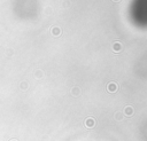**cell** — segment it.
Wrapping results in <instances>:
<instances>
[{
  "mask_svg": "<svg viewBox=\"0 0 147 141\" xmlns=\"http://www.w3.org/2000/svg\"><path fill=\"white\" fill-rule=\"evenodd\" d=\"M116 88H117V86H116V84H109V86H108V91L109 92H115L116 91Z\"/></svg>",
  "mask_w": 147,
  "mask_h": 141,
  "instance_id": "1",
  "label": "cell"
}]
</instances>
